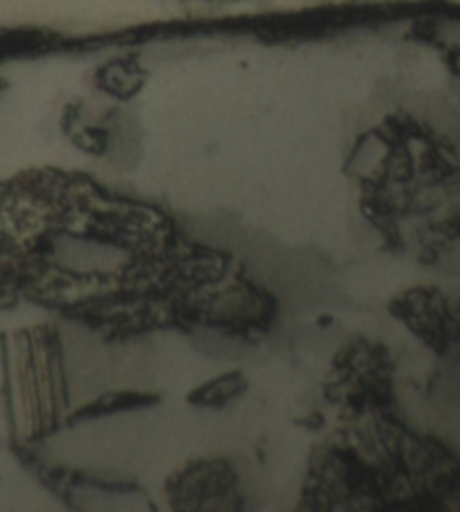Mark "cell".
Here are the masks:
<instances>
[{
	"label": "cell",
	"mask_w": 460,
	"mask_h": 512,
	"mask_svg": "<svg viewBox=\"0 0 460 512\" xmlns=\"http://www.w3.org/2000/svg\"><path fill=\"white\" fill-rule=\"evenodd\" d=\"M148 396H142V394H135V392H110L105 394L103 398L92 401L89 405L81 407L80 410H76L71 415V421H87V419H96L101 415L115 414V412H121V410H130V408L142 407Z\"/></svg>",
	"instance_id": "6da1fadb"
}]
</instances>
